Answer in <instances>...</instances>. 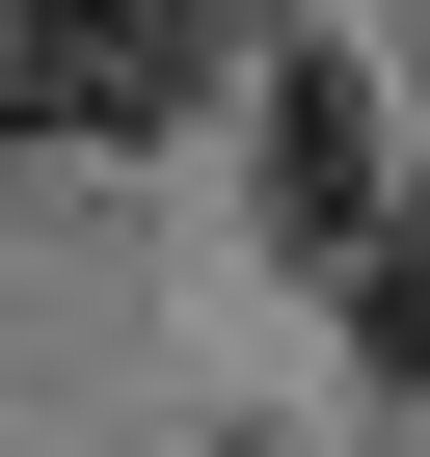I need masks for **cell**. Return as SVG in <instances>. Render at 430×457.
I'll list each match as a JSON object with an SVG mask.
<instances>
[{
    "label": "cell",
    "instance_id": "cell-1",
    "mask_svg": "<svg viewBox=\"0 0 430 457\" xmlns=\"http://www.w3.org/2000/svg\"><path fill=\"white\" fill-rule=\"evenodd\" d=\"M161 108H215L188 0H0V135H161Z\"/></svg>",
    "mask_w": 430,
    "mask_h": 457
},
{
    "label": "cell",
    "instance_id": "cell-2",
    "mask_svg": "<svg viewBox=\"0 0 430 457\" xmlns=\"http://www.w3.org/2000/svg\"><path fill=\"white\" fill-rule=\"evenodd\" d=\"M269 243L296 270L376 243V54H269Z\"/></svg>",
    "mask_w": 430,
    "mask_h": 457
}]
</instances>
